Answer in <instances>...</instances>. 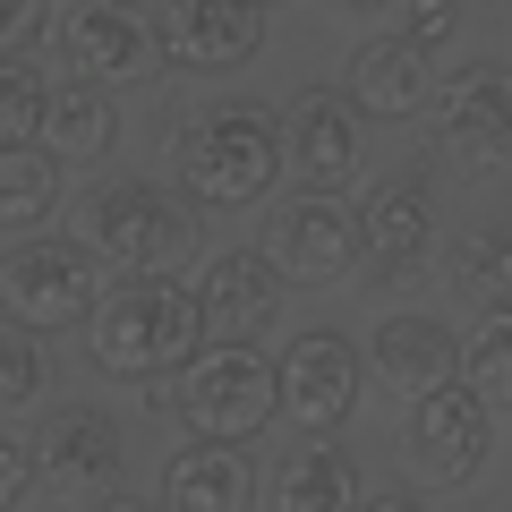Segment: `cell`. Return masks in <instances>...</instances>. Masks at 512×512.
Segmentation results:
<instances>
[{
    "label": "cell",
    "mask_w": 512,
    "mask_h": 512,
    "mask_svg": "<svg viewBox=\"0 0 512 512\" xmlns=\"http://www.w3.org/2000/svg\"><path fill=\"white\" fill-rule=\"evenodd\" d=\"M171 171H180V188H188L197 214H248V205H265L282 188V171H291L282 111L256 103V94L188 111L180 146H171Z\"/></svg>",
    "instance_id": "1"
},
{
    "label": "cell",
    "mask_w": 512,
    "mask_h": 512,
    "mask_svg": "<svg viewBox=\"0 0 512 512\" xmlns=\"http://www.w3.org/2000/svg\"><path fill=\"white\" fill-rule=\"evenodd\" d=\"M205 342L214 333H205V308H197L188 282H120V291H103V308L86 325V359L120 384L180 376Z\"/></svg>",
    "instance_id": "2"
},
{
    "label": "cell",
    "mask_w": 512,
    "mask_h": 512,
    "mask_svg": "<svg viewBox=\"0 0 512 512\" xmlns=\"http://www.w3.org/2000/svg\"><path fill=\"white\" fill-rule=\"evenodd\" d=\"M171 419L205 444H256L282 419V359H265V342H205L171 376Z\"/></svg>",
    "instance_id": "3"
},
{
    "label": "cell",
    "mask_w": 512,
    "mask_h": 512,
    "mask_svg": "<svg viewBox=\"0 0 512 512\" xmlns=\"http://www.w3.org/2000/svg\"><path fill=\"white\" fill-rule=\"evenodd\" d=\"M86 248L103 256L120 282H180L197 248V205H180L154 180H111L86 197Z\"/></svg>",
    "instance_id": "4"
},
{
    "label": "cell",
    "mask_w": 512,
    "mask_h": 512,
    "mask_svg": "<svg viewBox=\"0 0 512 512\" xmlns=\"http://www.w3.org/2000/svg\"><path fill=\"white\" fill-rule=\"evenodd\" d=\"M0 308H9V325H26V333L94 325V308H103V256H94L86 239L26 231L18 248L0 256Z\"/></svg>",
    "instance_id": "5"
},
{
    "label": "cell",
    "mask_w": 512,
    "mask_h": 512,
    "mask_svg": "<svg viewBox=\"0 0 512 512\" xmlns=\"http://www.w3.org/2000/svg\"><path fill=\"white\" fill-rule=\"evenodd\" d=\"M52 43L69 60V77H94V86H146L163 69L154 9H137V0H60Z\"/></svg>",
    "instance_id": "6"
},
{
    "label": "cell",
    "mask_w": 512,
    "mask_h": 512,
    "mask_svg": "<svg viewBox=\"0 0 512 512\" xmlns=\"http://www.w3.org/2000/svg\"><path fill=\"white\" fill-rule=\"evenodd\" d=\"M282 146L308 197H342L367 171V111L350 103V86H299L282 103Z\"/></svg>",
    "instance_id": "7"
},
{
    "label": "cell",
    "mask_w": 512,
    "mask_h": 512,
    "mask_svg": "<svg viewBox=\"0 0 512 512\" xmlns=\"http://www.w3.org/2000/svg\"><path fill=\"white\" fill-rule=\"evenodd\" d=\"M256 248L282 265V282H308V291H325V282H342V274L367 265L359 205L350 197H291V205H274V222H265Z\"/></svg>",
    "instance_id": "8"
},
{
    "label": "cell",
    "mask_w": 512,
    "mask_h": 512,
    "mask_svg": "<svg viewBox=\"0 0 512 512\" xmlns=\"http://www.w3.org/2000/svg\"><path fill=\"white\" fill-rule=\"evenodd\" d=\"M402 444H410V470H419L427 487H470V478L487 470V453H495V410L453 376V384H436V393L410 402Z\"/></svg>",
    "instance_id": "9"
},
{
    "label": "cell",
    "mask_w": 512,
    "mask_h": 512,
    "mask_svg": "<svg viewBox=\"0 0 512 512\" xmlns=\"http://www.w3.org/2000/svg\"><path fill=\"white\" fill-rule=\"evenodd\" d=\"M427 111H436V146L453 163H470V171L512 163V69L504 60H461Z\"/></svg>",
    "instance_id": "10"
},
{
    "label": "cell",
    "mask_w": 512,
    "mask_h": 512,
    "mask_svg": "<svg viewBox=\"0 0 512 512\" xmlns=\"http://www.w3.org/2000/svg\"><path fill=\"white\" fill-rule=\"evenodd\" d=\"M282 265L265 248H222L197 265V308H205V333L214 342H265L282 325Z\"/></svg>",
    "instance_id": "11"
},
{
    "label": "cell",
    "mask_w": 512,
    "mask_h": 512,
    "mask_svg": "<svg viewBox=\"0 0 512 512\" xmlns=\"http://www.w3.org/2000/svg\"><path fill=\"white\" fill-rule=\"evenodd\" d=\"M359 393H367V359L342 333H299V342L282 350V419H299L308 436L350 427Z\"/></svg>",
    "instance_id": "12"
},
{
    "label": "cell",
    "mask_w": 512,
    "mask_h": 512,
    "mask_svg": "<svg viewBox=\"0 0 512 512\" xmlns=\"http://www.w3.org/2000/svg\"><path fill=\"white\" fill-rule=\"evenodd\" d=\"M154 35L180 69H248L265 52V9L256 0H154Z\"/></svg>",
    "instance_id": "13"
},
{
    "label": "cell",
    "mask_w": 512,
    "mask_h": 512,
    "mask_svg": "<svg viewBox=\"0 0 512 512\" xmlns=\"http://www.w3.org/2000/svg\"><path fill=\"white\" fill-rule=\"evenodd\" d=\"M359 239H367V282H410V274H427V256H436V197H427L419 171H393V180L367 197Z\"/></svg>",
    "instance_id": "14"
},
{
    "label": "cell",
    "mask_w": 512,
    "mask_h": 512,
    "mask_svg": "<svg viewBox=\"0 0 512 512\" xmlns=\"http://www.w3.org/2000/svg\"><path fill=\"white\" fill-rule=\"evenodd\" d=\"M461 376V342L436 325V316H384L376 333H367V384H376L384 402H419V393H436V384Z\"/></svg>",
    "instance_id": "15"
},
{
    "label": "cell",
    "mask_w": 512,
    "mask_h": 512,
    "mask_svg": "<svg viewBox=\"0 0 512 512\" xmlns=\"http://www.w3.org/2000/svg\"><path fill=\"white\" fill-rule=\"evenodd\" d=\"M350 103H359L367 120H419V111L436 103V69H427V52L402 26L350 43Z\"/></svg>",
    "instance_id": "16"
},
{
    "label": "cell",
    "mask_w": 512,
    "mask_h": 512,
    "mask_svg": "<svg viewBox=\"0 0 512 512\" xmlns=\"http://www.w3.org/2000/svg\"><path fill=\"white\" fill-rule=\"evenodd\" d=\"M35 461L60 478V487H77V495L111 487V478H120V461H128V444H120V419H111V410H94V402H69V410H52V419H43V444H35Z\"/></svg>",
    "instance_id": "17"
},
{
    "label": "cell",
    "mask_w": 512,
    "mask_h": 512,
    "mask_svg": "<svg viewBox=\"0 0 512 512\" xmlns=\"http://www.w3.org/2000/svg\"><path fill=\"white\" fill-rule=\"evenodd\" d=\"M256 504V461L248 444H180L163 470V512H248Z\"/></svg>",
    "instance_id": "18"
},
{
    "label": "cell",
    "mask_w": 512,
    "mask_h": 512,
    "mask_svg": "<svg viewBox=\"0 0 512 512\" xmlns=\"http://www.w3.org/2000/svg\"><path fill=\"white\" fill-rule=\"evenodd\" d=\"M367 487L359 470H350L342 444H299L291 461H274V478H265V512H359Z\"/></svg>",
    "instance_id": "19"
},
{
    "label": "cell",
    "mask_w": 512,
    "mask_h": 512,
    "mask_svg": "<svg viewBox=\"0 0 512 512\" xmlns=\"http://www.w3.org/2000/svg\"><path fill=\"white\" fill-rule=\"evenodd\" d=\"M35 146H52L60 163H103L111 146H120V103H111V86H94V77H60L52 103H43V137Z\"/></svg>",
    "instance_id": "20"
},
{
    "label": "cell",
    "mask_w": 512,
    "mask_h": 512,
    "mask_svg": "<svg viewBox=\"0 0 512 512\" xmlns=\"http://www.w3.org/2000/svg\"><path fill=\"white\" fill-rule=\"evenodd\" d=\"M60 205V154L52 146H0V231H43Z\"/></svg>",
    "instance_id": "21"
},
{
    "label": "cell",
    "mask_w": 512,
    "mask_h": 512,
    "mask_svg": "<svg viewBox=\"0 0 512 512\" xmlns=\"http://www.w3.org/2000/svg\"><path fill=\"white\" fill-rule=\"evenodd\" d=\"M461 384H470L487 410L512 402V308H487L470 333H461Z\"/></svg>",
    "instance_id": "22"
},
{
    "label": "cell",
    "mask_w": 512,
    "mask_h": 512,
    "mask_svg": "<svg viewBox=\"0 0 512 512\" xmlns=\"http://www.w3.org/2000/svg\"><path fill=\"white\" fill-rule=\"evenodd\" d=\"M453 291L470 299L478 316H487V308H512V231H470V239H453Z\"/></svg>",
    "instance_id": "23"
},
{
    "label": "cell",
    "mask_w": 512,
    "mask_h": 512,
    "mask_svg": "<svg viewBox=\"0 0 512 512\" xmlns=\"http://www.w3.org/2000/svg\"><path fill=\"white\" fill-rule=\"evenodd\" d=\"M43 393H52V367H43V333L0 325V419H26V410H43Z\"/></svg>",
    "instance_id": "24"
},
{
    "label": "cell",
    "mask_w": 512,
    "mask_h": 512,
    "mask_svg": "<svg viewBox=\"0 0 512 512\" xmlns=\"http://www.w3.org/2000/svg\"><path fill=\"white\" fill-rule=\"evenodd\" d=\"M43 103H52V86H43L35 60H0V146H35Z\"/></svg>",
    "instance_id": "25"
},
{
    "label": "cell",
    "mask_w": 512,
    "mask_h": 512,
    "mask_svg": "<svg viewBox=\"0 0 512 512\" xmlns=\"http://www.w3.org/2000/svg\"><path fill=\"white\" fill-rule=\"evenodd\" d=\"M52 0H0V60H26V43L52 35Z\"/></svg>",
    "instance_id": "26"
},
{
    "label": "cell",
    "mask_w": 512,
    "mask_h": 512,
    "mask_svg": "<svg viewBox=\"0 0 512 512\" xmlns=\"http://www.w3.org/2000/svg\"><path fill=\"white\" fill-rule=\"evenodd\" d=\"M402 35L419 43V52H444V43L461 35V0H402Z\"/></svg>",
    "instance_id": "27"
},
{
    "label": "cell",
    "mask_w": 512,
    "mask_h": 512,
    "mask_svg": "<svg viewBox=\"0 0 512 512\" xmlns=\"http://www.w3.org/2000/svg\"><path fill=\"white\" fill-rule=\"evenodd\" d=\"M35 470H43V461H26L18 436H0V512H18V495L35 487Z\"/></svg>",
    "instance_id": "28"
},
{
    "label": "cell",
    "mask_w": 512,
    "mask_h": 512,
    "mask_svg": "<svg viewBox=\"0 0 512 512\" xmlns=\"http://www.w3.org/2000/svg\"><path fill=\"white\" fill-rule=\"evenodd\" d=\"M359 512H427V504H419V495H402V487H376Z\"/></svg>",
    "instance_id": "29"
},
{
    "label": "cell",
    "mask_w": 512,
    "mask_h": 512,
    "mask_svg": "<svg viewBox=\"0 0 512 512\" xmlns=\"http://www.w3.org/2000/svg\"><path fill=\"white\" fill-rule=\"evenodd\" d=\"M94 512H163V504H137V495H111V504H94Z\"/></svg>",
    "instance_id": "30"
},
{
    "label": "cell",
    "mask_w": 512,
    "mask_h": 512,
    "mask_svg": "<svg viewBox=\"0 0 512 512\" xmlns=\"http://www.w3.org/2000/svg\"><path fill=\"white\" fill-rule=\"evenodd\" d=\"M342 9H384V0H342Z\"/></svg>",
    "instance_id": "31"
},
{
    "label": "cell",
    "mask_w": 512,
    "mask_h": 512,
    "mask_svg": "<svg viewBox=\"0 0 512 512\" xmlns=\"http://www.w3.org/2000/svg\"><path fill=\"white\" fill-rule=\"evenodd\" d=\"M256 9H274V0H256Z\"/></svg>",
    "instance_id": "32"
}]
</instances>
